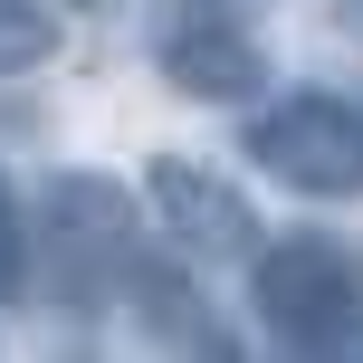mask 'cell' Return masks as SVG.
<instances>
[{
	"instance_id": "1",
	"label": "cell",
	"mask_w": 363,
	"mask_h": 363,
	"mask_svg": "<svg viewBox=\"0 0 363 363\" xmlns=\"http://www.w3.org/2000/svg\"><path fill=\"white\" fill-rule=\"evenodd\" d=\"M258 325L277 335L287 354H354L363 345V277L335 239H277L258 249Z\"/></svg>"
},
{
	"instance_id": "2",
	"label": "cell",
	"mask_w": 363,
	"mask_h": 363,
	"mask_svg": "<svg viewBox=\"0 0 363 363\" xmlns=\"http://www.w3.org/2000/svg\"><path fill=\"white\" fill-rule=\"evenodd\" d=\"M38 230H48V268H57V287L77 306L125 287L134 258H144V220H134V201L106 172H57L48 201H38Z\"/></svg>"
},
{
	"instance_id": "3",
	"label": "cell",
	"mask_w": 363,
	"mask_h": 363,
	"mask_svg": "<svg viewBox=\"0 0 363 363\" xmlns=\"http://www.w3.org/2000/svg\"><path fill=\"white\" fill-rule=\"evenodd\" d=\"M249 163L306 201H354L363 191V115L345 96H277L249 125Z\"/></svg>"
},
{
	"instance_id": "4",
	"label": "cell",
	"mask_w": 363,
	"mask_h": 363,
	"mask_svg": "<svg viewBox=\"0 0 363 363\" xmlns=\"http://www.w3.org/2000/svg\"><path fill=\"white\" fill-rule=\"evenodd\" d=\"M144 211H153V230H163L182 258H258V211L211 163L163 153V163L144 172Z\"/></svg>"
},
{
	"instance_id": "5",
	"label": "cell",
	"mask_w": 363,
	"mask_h": 363,
	"mask_svg": "<svg viewBox=\"0 0 363 363\" xmlns=\"http://www.w3.org/2000/svg\"><path fill=\"white\" fill-rule=\"evenodd\" d=\"M163 77L182 96H201V106H239V96H258L268 57H258V38L230 10H182L163 29Z\"/></svg>"
},
{
	"instance_id": "6",
	"label": "cell",
	"mask_w": 363,
	"mask_h": 363,
	"mask_svg": "<svg viewBox=\"0 0 363 363\" xmlns=\"http://www.w3.org/2000/svg\"><path fill=\"white\" fill-rule=\"evenodd\" d=\"M125 296H134V315H144V335H163V345H182V354H230V335L211 325V306L191 296V277H182V268H153V258H134Z\"/></svg>"
},
{
	"instance_id": "7",
	"label": "cell",
	"mask_w": 363,
	"mask_h": 363,
	"mask_svg": "<svg viewBox=\"0 0 363 363\" xmlns=\"http://www.w3.org/2000/svg\"><path fill=\"white\" fill-rule=\"evenodd\" d=\"M48 48H57V10L48 0H0V77L48 67Z\"/></svg>"
},
{
	"instance_id": "8",
	"label": "cell",
	"mask_w": 363,
	"mask_h": 363,
	"mask_svg": "<svg viewBox=\"0 0 363 363\" xmlns=\"http://www.w3.org/2000/svg\"><path fill=\"white\" fill-rule=\"evenodd\" d=\"M19 277H29V220H19L10 182H0V296H19Z\"/></svg>"
}]
</instances>
